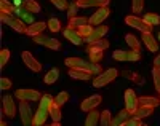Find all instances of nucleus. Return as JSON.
Segmentation results:
<instances>
[{
	"label": "nucleus",
	"instance_id": "nucleus-31",
	"mask_svg": "<svg viewBox=\"0 0 160 126\" xmlns=\"http://www.w3.org/2000/svg\"><path fill=\"white\" fill-rule=\"evenodd\" d=\"M142 19H144L146 22H148L149 26H152V27L160 24V16L157 15V13H146Z\"/></svg>",
	"mask_w": 160,
	"mask_h": 126
},
{
	"label": "nucleus",
	"instance_id": "nucleus-3",
	"mask_svg": "<svg viewBox=\"0 0 160 126\" xmlns=\"http://www.w3.org/2000/svg\"><path fill=\"white\" fill-rule=\"evenodd\" d=\"M117 77H118L117 69H108V70H104L102 74L95 77V80H93V86L95 88H102L106 85H109L111 81H114Z\"/></svg>",
	"mask_w": 160,
	"mask_h": 126
},
{
	"label": "nucleus",
	"instance_id": "nucleus-6",
	"mask_svg": "<svg viewBox=\"0 0 160 126\" xmlns=\"http://www.w3.org/2000/svg\"><path fill=\"white\" fill-rule=\"evenodd\" d=\"M123 97H125V109L130 112V115H133L136 112V109L139 107V97L136 96L135 90H131V88H128L125 91Z\"/></svg>",
	"mask_w": 160,
	"mask_h": 126
},
{
	"label": "nucleus",
	"instance_id": "nucleus-27",
	"mask_svg": "<svg viewBox=\"0 0 160 126\" xmlns=\"http://www.w3.org/2000/svg\"><path fill=\"white\" fill-rule=\"evenodd\" d=\"M50 117H51L53 121H59L61 120V105L56 101H53L51 105H50Z\"/></svg>",
	"mask_w": 160,
	"mask_h": 126
},
{
	"label": "nucleus",
	"instance_id": "nucleus-2",
	"mask_svg": "<svg viewBox=\"0 0 160 126\" xmlns=\"http://www.w3.org/2000/svg\"><path fill=\"white\" fill-rule=\"evenodd\" d=\"M109 48V40L101 38L93 43H87V54L90 56L91 62H99L104 58V51Z\"/></svg>",
	"mask_w": 160,
	"mask_h": 126
},
{
	"label": "nucleus",
	"instance_id": "nucleus-24",
	"mask_svg": "<svg viewBox=\"0 0 160 126\" xmlns=\"http://www.w3.org/2000/svg\"><path fill=\"white\" fill-rule=\"evenodd\" d=\"M21 7L26 10V11H29V13H38L40 11V3L37 2V0H22V3Z\"/></svg>",
	"mask_w": 160,
	"mask_h": 126
},
{
	"label": "nucleus",
	"instance_id": "nucleus-36",
	"mask_svg": "<svg viewBox=\"0 0 160 126\" xmlns=\"http://www.w3.org/2000/svg\"><path fill=\"white\" fill-rule=\"evenodd\" d=\"M93 29H95L93 26H90V24H85V26H82V27H78L77 31H78V34L82 35V37H83V40H85V38H87V37H88V35L93 32Z\"/></svg>",
	"mask_w": 160,
	"mask_h": 126
},
{
	"label": "nucleus",
	"instance_id": "nucleus-5",
	"mask_svg": "<svg viewBox=\"0 0 160 126\" xmlns=\"http://www.w3.org/2000/svg\"><path fill=\"white\" fill-rule=\"evenodd\" d=\"M15 96L18 97L19 101H29V102H35L42 99V93L37 90H29V88H22V90H16Z\"/></svg>",
	"mask_w": 160,
	"mask_h": 126
},
{
	"label": "nucleus",
	"instance_id": "nucleus-21",
	"mask_svg": "<svg viewBox=\"0 0 160 126\" xmlns=\"http://www.w3.org/2000/svg\"><path fill=\"white\" fill-rule=\"evenodd\" d=\"M45 27H48V26H47V22H43V21H37V22H32V24L28 27V35H31V37H35V35H38V34H42Z\"/></svg>",
	"mask_w": 160,
	"mask_h": 126
},
{
	"label": "nucleus",
	"instance_id": "nucleus-14",
	"mask_svg": "<svg viewBox=\"0 0 160 126\" xmlns=\"http://www.w3.org/2000/svg\"><path fill=\"white\" fill-rule=\"evenodd\" d=\"M101 101H102V97L99 96V94H93V96H90V97H87V99L80 104V109H82L83 112H88L90 110H93V109H96L99 104H101Z\"/></svg>",
	"mask_w": 160,
	"mask_h": 126
},
{
	"label": "nucleus",
	"instance_id": "nucleus-40",
	"mask_svg": "<svg viewBox=\"0 0 160 126\" xmlns=\"http://www.w3.org/2000/svg\"><path fill=\"white\" fill-rule=\"evenodd\" d=\"M50 2L55 5L58 10H68L69 8V3H68V0H50Z\"/></svg>",
	"mask_w": 160,
	"mask_h": 126
},
{
	"label": "nucleus",
	"instance_id": "nucleus-46",
	"mask_svg": "<svg viewBox=\"0 0 160 126\" xmlns=\"http://www.w3.org/2000/svg\"><path fill=\"white\" fill-rule=\"evenodd\" d=\"M152 64H154V65H157V67H160V53H158V54L155 56V58H154Z\"/></svg>",
	"mask_w": 160,
	"mask_h": 126
},
{
	"label": "nucleus",
	"instance_id": "nucleus-8",
	"mask_svg": "<svg viewBox=\"0 0 160 126\" xmlns=\"http://www.w3.org/2000/svg\"><path fill=\"white\" fill-rule=\"evenodd\" d=\"M64 64L68 65L69 69H82V70H88V72H91V67H93V62L90 64V61H85L82 58H75V56L68 58V59L64 61Z\"/></svg>",
	"mask_w": 160,
	"mask_h": 126
},
{
	"label": "nucleus",
	"instance_id": "nucleus-13",
	"mask_svg": "<svg viewBox=\"0 0 160 126\" xmlns=\"http://www.w3.org/2000/svg\"><path fill=\"white\" fill-rule=\"evenodd\" d=\"M108 31H109V27H108V26H104V24L96 26L95 29H93V32L85 38V43H93V41H98V40L104 38V35L108 34Z\"/></svg>",
	"mask_w": 160,
	"mask_h": 126
},
{
	"label": "nucleus",
	"instance_id": "nucleus-38",
	"mask_svg": "<svg viewBox=\"0 0 160 126\" xmlns=\"http://www.w3.org/2000/svg\"><path fill=\"white\" fill-rule=\"evenodd\" d=\"M8 59H10V50L5 48V50L0 51V69H3V67L7 65Z\"/></svg>",
	"mask_w": 160,
	"mask_h": 126
},
{
	"label": "nucleus",
	"instance_id": "nucleus-39",
	"mask_svg": "<svg viewBox=\"0 0 160 126\" xmlns=\"http://www.w3.org/2000/svg\"><path fill=\"white\" fill-rule=\"evenodd\" d=\"M55 101H56L59 105H64L66 102L69 101V93H68V91H61V93L55 97Z\"/></svg>",
	"mask_w": 160,
	"mask_h": 126
},
{
	"label": "nucleus",
	"instance_id": "nucleus-11",
	"mask_svg": "<svg viewBox=\"0 0 160 126\" xmlns=\"http://www.w3.org/2000/svg\"><path fill=\"white\" fill-rule=\"evenodd\" d=\"M109 13H111V10H109L108 7H101V8H98V10L91 15V18H90V26H93V27L101 26L104 19H108Z\"/></svg>",
	"mask_w": 160,
	"mask_h": 126
},
{
	"label": "nucleus",
	"instance_id": "nucleus-25",
	"mask_svg": "<svg viewBox=\"0 0 160 126\" xmlns=\"http://www.w3.org/2000/svg\"><path fill=\"white\" fill-rule=\"evenodd\" d=\"M85 24H90V19H87V18H83V16H75V18H71V19H69L68 27L77 31L78 27H82V26H85Z\"/></svg>",
	"mask_w": 160,
	"mask_h": 126
},
{
	"label": "nucleus",
	"instance_id": "nucleus-41",
	"mask_svg": "<svg viewBox=\"0 0 160 126\" xmlns=\"http://www.w3.org/2000/svg\"><path fill=\"white\" fill-rule=\"evenodd\" d=\"M133 13H141L144 10V0H133Z\"/></svg>",
	"mask_w": 160,
	"mask_h": 126
},
{
	"label": "nucleus",
	"instance_id": "nucleus-35",
	"mask_svg": "<svg viewBox=\"0 0 160 126\" xmlns=\"http://www.w3.org/2000/svg\"><path fill=\"white\" fill-rule=\"evenodd\" d=\"M15 3H10L8 0H0V11H5V13H13L15 11Z\"/></svg>",
	"mask_w": 160,
	"mask_h": 126
},
{
	"label": "nucleus",
	"instance_id": "nucleus-15",
	"mask_svg": "<svg viewBox=\"0 0 160 126\" xmlns=\"http://www.w3.org/2000/svg\"><path fill=\"white\" fill-rule=\"evenodd\" d=\"M62 34H64V37L68 38L72 45H77V46H78V45H82L83 41H85V40H83V37L78 34V31L71 29V27H68V29H64V32H62Z\"/></svg>",
	"mask_w": 160,
	"mask_h": 126
},
{
	"label": "nucleus",
	"instance_id": "nucleus-33",
	"mask_svg": "<svg viewBox=\"0 0 160 126\" xmlns=\"http://www.w3.org/2000/svg\"><path fill=\"white\" fill-rule=\"evenodd\" d=\"M111 123H112L111 110H102V112H101V120H99V124H102V126H109Z\"/></svg>",
	"mask_w": 160,
	"mask_h": 126
},
{
	"label": "nucleus",
	"instance_id": "nucleus-37",
	"mask_svg": "<svg viewBox=\"0 0 160 126\" xmlns=\"http://www.w3.org/2000/svg\"><path fill=\"white\" fill-rule=\"evenodd\" d=\"M123 126H144V121H142V118H138V117L131 115V118H128L123 123Z\"/></svg>",
	"mask_w": 160,
	"mask_h": 126
},
{
	"label": "nucleus",
	"instance_id": "nucleus-22",
	"mask_svg": "<svg viewBox=\"0 0 160 126\" xmlns=\"http://www.w3.org/2000/svg\"><path fill=\"white\" fill-rule=\"evenodd\" d=\"M101 120V112H98L96 109H93L88 112V115H87V120H85V124L87 126H95L98 124Z\"/></svg>",
	"mask_w": 160,
	"mask_h": 126
},
{
	"label": "nucleus",
	"instance_id": "nucleus-29",
	"mask_svg": "<svg viewBox=\"0 0 160 126\" xmlns=\"http://www.w3.org/2000/svg\"><path fill=\"white\" fill-rule=\"evenodd\" d=\"M128 117H130V112L127 110V109H123L122 112H118V115L112 120V126H120V124H123L127 120H128Z\"/></svg>",
	"mask_w": 160,
	"mask_h": 126
},
{
	"label": "nucleus",
	"instance_id": "nucleus-43",
	"mask_svg": "<svg viewBox=\"0 0 160 126\" xmlns=\"http://www.w3.org/2000/svg\"><path fill=\"white\" fill-rule=\"evenodd\" d=\"M123 75H127V78H130L131 81H135V83H138V85H141V83H144V80L138 75V74H128V72H123Z\"/></svg>",
	"mask_w": 160,
	"mask_h": 126
},
{
	"label": "nucleus",
	"instance_id": "nucleus-44",
	"mask_svg": "<svg viewBox=\"0 0 160 126\" xmlns=\"http://www.w3.org/2000/svg\"><path fill=\"white\" fill-rule=\"evenodd\" d=\"M77 10H78V5H77L75 2H74L72 5H69V8H68V16H69V19L77 16Z\"/></svg>",
	"mask_w": 160,
	"mask_h": 126
},
{
	"label": "nucleus",
	"instance_id": "nucleus-34",
	"mask_svg": "<svg viewBox=\"0 0 160 126\" xmlns=\"http://www.w3.org/2000/svg\"><path fill=\"white\" fill-rule=\"evenodd\" d=\"M47 26H48V29H50L51 32H59V31H61V21H59V19H56V18L48 19Z\"/></svg>",
	"mask_w": 160,
	"mask_h": 126
},
{
	"label": "nucleus",
	"instance_id": "nucleus-7",
	"mask_svg": "<svg viewBox=\"0 0 160 126\" xmlns=\"http://www.w3.org/2000/svg\"><path fill=\"white\" fill-rule=\"evenodd\" d=\"M125 22L130 26V27H135V29L141 31V32H151L152 31V26H149L142 18L136 16V15H131V16H127L125 18Z\"/></svg>",
	"mask_w": 160,
	"mask_h": 126
},
{
	"label": "nucleus",
	"instance_id": "nucleus-18",
	"mask_svg": "<svg viewBox=\"0 0 160 126\" xmlns=\"http://www.w3.org/2000/svg\"><path fill=\"white\" fill-rule=\"evenodd\" d=\"M141 38H142L144 45L148 46L149 51H152V53L158 51V43H157V40L154 38V35L151 32H141Z\"/></svg>",
	"mask_w": 160,
	"mask_h": 126
},
{
	"label": "nucleus",
	"instance_id": "nucleus-47",
	"mask_svg": "<svg viewBox=\"0 0 160 126\" xmlns=\"http://www.w3.org/2000/svg\"><path fill=\"white\" fill-rule=\"evenodd\" d=\"M158 38H160V34H158Z\"/></svg>",
	"mask_w": 160,
	"mask_h": 126
},
{
	"label": "nucleus",
	"instance_id": "nucleus-45",
	"mask_svg": "<svg viewBox=\"0 0 160 126\" xmlns=\"http://www.w3.org/2000/svg\"><path fill=\"white\" fill-rule=\"evenodd\" d=\"M91 74H93V77H96V75L102 74V67L99 65V62H93V67H91Z\"/></svg>",
	"mask_w": 160,
	"mask_h": 126
},
{
	"label": "nucleus",
	"instance_id": "nucleus-12",
	"mask_svg": "<svg viewBox=\"0 0 160 126\" xmlns=\"http://www.w3.org/2000/svg\"><path fill=\"white\" fill-rule=\"evenodd\" d=\"M21 58H22L26 67H28L29 70H32V72H40V70H42V64H40L29 51H22L21 53Z\"/></svg>",
	"mask_w": 160,
	"mask_h": 126
},
{
	"label": "nucleus",
	"instance_id": "nucleus-42",
	"mask_svg": "<svg viewBox=\"0 0 160 126\" xmlns=\"http://www.w3.org/2000/svg\"><path fill=\"white\" fill-rule=\"evenodd\" d=\"M11 85H13V83H11V80H10V78H7V77H2V78H0V90H2V91L10 90V88H11Z\"/></svg>",
	"mask_w": 160,
	"mask_h": 126
},
{
	"label": "nucleus",
	"instance_id": "nucleus-17",
	"mask_svg": "<svg viewBox=\"0 0 160 126\" xmlns=\"http://www.w3.org/2000/svg\"><path fill=\"white\" fill-rule=\"evenodd\" d=\"M3 114L10 118H15L16 115V105L13 102V96H3Z\"/></svg>",
	"mask_w": 160,
	"mask_h": 126
},
{
	"label": "nucleus",
	"instance_id": "nucleus-4",
	"mask_svg": "<svg viewBox=\"0 0 160 126\" xmlns=\"http://www.w3.org/2000/svg\"><path fill=\"white\" fill-rule=\"evenodd\" d=\"M112 58L115 59V61H139L141 59V51H138V50H131V51H128V50H117V51H114L112 53Z\"/></svg>",
	"mask_w": 160,
	"mask_h": 126
},
{
	"label": "nucleus",
	"instance_id": "nucleus-19",
	"mask_svg": "<svg viewBox=\"0 0 160 126\" xmlns=\"http://www.w3.org/2000/svg\"><path fill=\"white\" fill-rule=\"evenodd\" d=\"M69 77L74 80H80V81H88L93 75L88 70H82V69H69Z\"/></svg>",
	"mask_w": 160,
	"mask_h": 126
},
{
	"label": "nucleus",
	"instance_id": "nucleus-30",
	"mask_svg": "<svg viewBox=\"0 0 160 126\" xmlns=\"http://www.w3.org/2000/svg\"><path fill=\"white\" fill-rule=\"evenodd\" d=\"M58 77H59V70H58V69H51V70H48V72H47V75H45L43 81L47 83V85H53V83H56Z\"/></svg>",
	"mask_w": 160,
	"mask_h": 126
},
{
	"label": "nucleus",
	"instance_id": "nucleus-20",
	"mask_svg": "<svg viewBox=\"0 0 160 126\" xmlns=\"http://www.w3.org/2000/svg\"><path fill=\"white\" fill-rule=\"evenodd\" d=\"M8 26L11 27L13 31H16L19 34H28V27L29 26H26V22L22 19H19V18H13L11 16V19L8 21Z\"/></svg>",
	"mask_w": 160,
	"mask_h": 126
},
{
	"label": "nucleus",
	"instance_id": "nucleus-9",
	"mask_svg": "<svg viewBox=\"0 0 160 126\" xmlns=\"http://www.w3.org/2000/svg\"><path fill=\"white\" fill-rule=\"evenodd\" d=\"M32 40L35 41V43H38V45H43V46H47V48H50V50H59V48H61L59 40H56V38H51V37L43 35V34H38V35H35Z\"/></svg>",
	"mask_w": 160,
	"mask_h": 126
},
{
	"label": "nucleus",
	"instance_id": "nucleus-10",
	"mask_svg": "<svg viewBox=\"0 0 160 126\" xmlns=\"http://www.w3.org/2000/svg\"><path fill=\"white\" fill-rule=\"evenodd\" d=\"M19 115H21V121L22 124L29 126L34 121V115H32V110L29 105V101H21L19 102Z\"/></svg>",
	"mask_w": 160,
	"mask_h": 126
},
{
	"label": "nucleus",
	"instance_id": "nucleus-28",
	"mask_svg": "<svg viewBox=\"0 0 160 126\" xmlns=\"http://www.w3.org/2000/svg\"><path fill=\"white\" fill-rule=\"evenodd\" d=\"M125 41H127V45L131 48V50H141V43H139V40L136 35H133V34H127L125 35Z\"/></svg>",
	"mask_w": 160,
	"mask_h": 126
},
{
	"label": "nucleus",
	"instance_id": "nucleus-1",
	"mask_svg": "<svg viewBox=\"0 0 160 126\" xmlns=\"http://www.w3.org/2000/svg\"><path fill=\"white\" fill-rule=\"evenodd\" d=\"M55 101V97H51L50 94H43L42 99L38 101V109L34 115V121L32 124L34 126H40V124H45L47 118L50 117V105L51 102Z\"/></svg>",
	"mask_w": 160,
	"mask_h": 126
},
{
	"label": "nucleus",
	"instance_id": "nucleus-32",
	"mask_svg": "<svg viewBox=\"0 0 160 126\" xmlns=\"http://www.w3.org/2000/svg\"><path fill=\"white\" fill-rule=\"evenodd\" d=\"M152 80H154V86L160 93V67L154 65L152 67Z\"/></svg>",
	"mask_w": 160,
	"mask_h": 126
},
{
	"label": "nucleus",
	"instance_id": "nucleus-16",
	"mask_svg": "<svg viewBox=\"0 0 160 126\" xmlns=\"http://www.w3.org/2000/svg\"><path fill=\"white\" fill-rule=\"evenodd\" d=\"M111 0H75V3L78 5V8H91V7H108Z\"/></svg>",
	"mask_w": 160,
	"mask_h": 126
},
{
	"label": "nucleus",
	"instance_id": "nucleus-23",
	"mask_svg": "<svg viewBox=\"0 0 160 126\" xmlns=\"http://www.w3.org/2000/svg\"><path fill=\"white\" fill-rule=\"evenodd\" d=\"M154 109L155 107H149V105H139L136 109V112L133 114V117H138V118H148L154 114Z\"/></svg>",
	"mask_w": 160,
	"mask_h": 126
},
{
	"label": "nucleus",
	"instance_id": "nucleus-26",
	"mask_svg": "<svg viewBox=\"0 0 160 126\" xmlns=\"http://www.w3.org/2000/svg\"><path fill=\"white\" fill-rule=\"evenodd\" d=\"M139 105L158 107V105H160V97H152V96H141V97H139Z\"/></svg>",
	"mask_w": 160,
	"mask_h": 126
}]
</instances>
